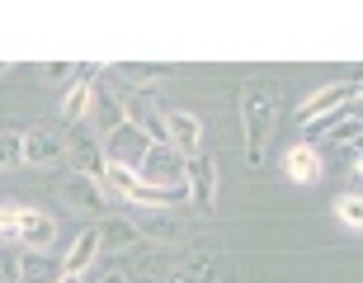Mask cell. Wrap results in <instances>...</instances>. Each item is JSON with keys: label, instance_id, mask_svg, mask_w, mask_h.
<instances>
[{"label": "cell", "instance_id": "cell-1", "mask_svg": "<svg viewBox=\"0 0 363 283\" xmlns=\"http://www.w3.org/2000/svg\"><path fill=\"white\" fill-rule=\"evenodd\" d=\"M274 128H279V94L269 81H245L241 90V137H245V165L259 170L264 147H269Z\"/></svg>", "mask_w": 363, "mask_h": 283}, {"label": "cell", "instance_id": "cell-2", "mask_svg": "<svg viewBox=\"0 0 363 283\" xmlns=\"http://www.w3.org/2000/svg\"><path fill=\"white\" fill-rule=\"evenodd\" d=\"M137 184L147 189H165V194H179L184 189V156H179L170 142H156V147H147V156L137 161Z\"/></svg>", "mask_w": 363, "mask_h": 283}, {"label": "cell", "instance_id": "cell-3", "mask_svg": "<svg viewBox=\"0 0 363 283\" xmlns=\"http://www.w3.org/2000/svg\"><path fill=\"white\" fill-rule=\"evenodd\" d=\"M118 104H123V123L137 128L151 147L165 142V113H161V104H156L147 90H118Z\"/></svg>", "mask_w": 363, "mask_h": 283}, {"label": "cell", "instance_id": "cell-4", "mask_svg": "<svg viewBox=\"0 0 363 283\" xmlns=\"http://www.w3.org/2000/svg\"><path fill=\"white\" fill-rule=\"evenodd\" d=\"M184 189H189V199H194V208L203 217L217 213V161L208 151H199V156L184 161Z\"/></svg>", "mask_w": 363, "mask_h": 283}, {"label": "cell", "instance_id": "cell-5", "mask_svg": "<svg viewBox=\"0 0 363 283\" xmlns=\"http://www.w3.org/2000/svg\"><path fill=\"white\" fill-rule=\"evenodd\" d=\"M359 99V85H321L316 94H307L302 99V109H297V118L302 123H316V118H330V113H340L345 104H354Z\"/></svg>", "mask_w": 363, "mask_h": 283}, {"label": "cell", "instance_id": "cell-6", "mask_svg": "<svg viewBox=\"0 0 363 283\" xmlns=\"http://www.w3.org/2000/svg\"><path fill=\"white\" fill-rule=\"evenodd\" d=\"M147 147H151V142L137 133V128H128V123H123L118 133H108L104 142H99L104 161H108V165H128V170H137V161L147 156Z\"/></svg>", "mask_w": 363, "mask_h": 283}, {"label": "cell", "instance_id": "cell-7", "mask_svg": "<svg viewBox=\"0 0 363 283\" xmlns=\"http://www.w3.org/2000/svg\"><path fill=\"white\" fill-rule=\"evenodd\" d=\"M62 199H67V208H76V213H104L108 208V189L99 184V179L71 170V175L62 179Z\"/></svg>", "mask_w": 363, "mask_h": 283}, {"label": "cell", "instance_id": "cell-8", "mask_svg": "<svg viewBox=\"0 0 363 283\" xmlns=\"http://www.w3.org/2000/svg\"><path fill=\"white\" fill-rule=\"evenodd\" d=\"M165 142L179 151V156H199V142H203V118L199 113H189V109H175V113H165Z\"/></svg>", "mask_w": 363, "mask_h": 283}, {"label": "cell", "instance_id": "cell-9", "mask_svg": "<svg viewBox=\"0 0 363 283\" xmlns=\"http://www.w3.org/2000/svg\"><path fill=\"white\" fill-rule=\"evenodd\" d=\"M67 151H71V161H76V175H90V179H99L104 184V175H108V161H104V151H99V142H94L85 128H71V137H67Z\"/></svg>", "mask_w": 363, "mask_h": 283}, {"label": "cell", "instance_id": "cell-10", "mask_svg": "<svg viewBox=\"0 0 363 283\" xmlns=\"http://www.w3.org/2000/svg\"><path fill=\"white\" fill-rule=\"evenodd\" d=\"M118 90H151L156 81H170L175 76V67H165V62H118Z\"/></svg>", "mask_w": 363, "mask_h": 283}, {"label": "cell", "instance_id": "cell-11", "mask_svg": "<svg viewBox=\"0 0 363 283\" xmlns=\"http://www.w3.org/2000/svg\"><path fill=\"white\" fill-rule=\"evenodd\" d=\"M14 236H19L28 250H48V245H52V236H57V222L48 213H38V208H24V213H19Z\"/></svg>", "mask_w": 363, "mask_h": 283}, {"label": "cell", "instance_id": "cell-12", "mask_svg": "<svg viewBox=\"0 0 363 283\" xmlns=\"http://www.w3.org/2000/svg\"><path fill=\"white\" fill-rule=\"evenodd\" d=\"M24 161L28 165L67 161V137H62V133H24Z\"/></svg>", "mask_w": 363, "mask_h": 283}, {"label": "cell", "instance_id": "cell-13", "mask_svg": "<svg viewBox=\"0 0 363 283\" xmlns=\"http://www.w3.org/2000/svg\"><path fill=\"white\" fill-rule=\"evenodd\" d=\"M14 270H19V283H57L62 279V260H52L48 250H24Z\"/></svg>", "mask_w": 363, "mask_h": 283}, {"label": "cell", "instance_id": "cell-14", "mask_svg": "<svg viewBox=\"0 0 363 283\" xmlns=\"http://www.w3.org/2000/svg\"><path fill=\"white\" fill-rule=\"evenodd\" d=\"M283 170H288L293 184H316V179H321V156H316V147H302V142H297V147L283 156Z\"/></svg>", "mask_w": 363, "mask_h": 283}, {"label": "cell", "instance_id": "cell-15", "mask_svg": "<svg viewBox=\"0 0 363 283\" xmlns=\"http://www.w3.org/2000/svg\"><path fill=\"white\" fill-rule=\"evenodd\" d=\"M90 118L99 133H118L123 128V104H118V90H104V85H94V104H90Z\"/></svg>", "mask_w": 363, "mask_h": 283}, {"label": "cell", "instance_id": "cell-16", "mask_svg": "<svg viewBox=\"0 0 363 283\" xmlns=\"http://www.w3.org/2000/svg\"><path fill=\"white\" fill-rule=\"evenodd\" d=\"M94 255H99V231H94V227H85L81 236L71 241L67 260H62V274H76V279H81V274L94 265Z\"/></svg>", "mask_w": 363, "mask_h": 283}, {"label": "cell", "instance_id": "cell-17", "mask_svg": "<svg viewBox=\"0 0 363 283\" xmlns=\"http://www.w3.org/2000/svg\"><path fill=\"white\" fill-rule=\"evenodd\" d=\"M94 231H99V250H104V245H118V250H123V245H133L137 236H142V231H137V222H128L123 213L99 217V227H94Z\"/></svg>", "mask_w": 363, "mask_h": 283}, {"label": "cell", "instance_id": "cell-18", "mask_svg": "<svg viewBox=\"0 0 363 283\" xmlns=\"http://www.w3.org/2000/svg\"><path fill=\"white\" fill-rule=\"evenodd\" d=\"M137 231H142V236H151L156 245H170V241H179V236H184V227H179L165 208H161V213H151L147 222H137Z\"/></svg>", "mask_w": 363, "mask_h": 283}, {"label": "cell", "instance_id": "cell-19", "mask_svg": "<svg viewBox=\"0 0 363 283\" xmlns=\"http://www.w3.org/2000/svg\"><path fill=\"white\" fill-rule=\"evenodd\" d=\"M90 104H94V85H76V81H71L67 99H62V118L81 128V118L90 113Z\"/></svg>", "mask_w": 363, "mask_h": 283}, {"label": "cell", "instance_id": "cell-20", "mask_svg": "<svg viewBox=\"0 0 363 283\" xmlns=\"http://www.w3.org/2000/svg\"><path fill=\"white\" fill-rule=\"evenodd\" d=\"M24 165V133H0V170Z\"/></svg>", "mask_w": 363, "mask_h": 283}, {"label": "cell", "instance_id": "cell-21", "mask_svg": "<svg viewBox=\"0 0 363 283\" xmlns=\"http://www.w3.org/2000/svg\"><path fill=\"white\" fill-rule=\"evenodd\" d=\"M165 283H217V274H213V265H208V260H194V265L175 270Z\"/></svg>", "mask_w": 363, "mask_h": 283}, {"label": "cell", "instance_id": "cell-22", "mask_svg": "<svg viewBox=\"0 0 363 283\" xmlns=\"http://www.w3.org/2000/svg\"><path fill=\"white\" fill-rule=\"evenodd\" d=\"M335 217L359 231L363 227V199H359V194H340V199H335Z\"/></svg>", "mask_w": 363, "mask_h": 283}, {"label": "cell", "instance_id": "cell-23", "mask_svg": "<svg viewBox=\"0 0 363 283\" xmlns=\"http://www.w3.org/2000/svg\"><path fill=\"white\" fill-rule=\"evenodd\" d=\"M170 199H175V194H165V189H147V184H137L128 203H142V208H156V213H161V208H165Z\"/></svg>", "mask_w": 363, "mask_h": 283}, {"label": "cell", "instance_id": "cell-24", "mask_svg": "<svg viewBox=\"0 0 363 283\" xmlns=\"http://www.w3.org/2000/svg\"><path fill=\"white\" fill-rule=\"evenodd\" d=\"M76 76V62H48V81L52 85H67Z\"/></svg>", "mask_w": 363, "mask_h": 283}, {"label": "cell", "instance_id": "cell-25", "mask_svg": "<svg viewBox=\"0 0 363 283\" xmlns=\"http://www.w3.org/2000/svg\"><path fill=\"white\" fill-rule=\"evenodd\" d=\"M19 213H24V208H14V203H0V231H10V236H14V227H19Z\"/></svg>", "mask_w": 363, "mask_h": 283}, {"label": "cell", "instance_id": "cell-26", "mask_svg": "<svg viewBox=\"0 0 363 283\" xmlns=\"http://www.w3.org/2000/svg\"><path fill=\"white\" fill-rule=\"evenodd\" d=\"M94 283H133V274L123 270V265H108V270H99V279Z\"/></svg>", "mask_w": 363, "mask_h": 283}, {"label": "cell", "instance_id": "cell-27", "mask_svg": "<svg viewBox=\"0 0 363 283\" xmlns=\"http://www.w3.org/2000/svg\"><path fill=\"white\" fill-rule=\"evenodd\" d=\"M57 283H81V279H76V274H62V279H57Z\"/></svg>", "mask_w": 363, "mask_h": 283}, {"label": "cell", "instance_id": "cell-28", "mask_svg": "<svg viewBox=\"0 0 363 283\" xmlns=\"http://www.w3.org/2000/svg\"><path fill=\"white\" fill-rule=\"evenodd\" d=\"M5 71H10V67H5V62H0V76H5Z\"/></svg>", "mask_w": 363, "mask_h": 283}]
</instances>
